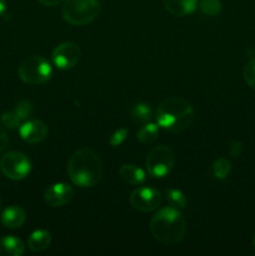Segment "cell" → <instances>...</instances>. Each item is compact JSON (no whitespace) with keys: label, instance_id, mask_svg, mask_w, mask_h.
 Returning a JSON list of instances; mask_svg holds the SVG:
<instances>
[{"label":"cell","instance_id":"cell-1","mask_svg":"<svg viewBox=\"0 0 255 256\" xmlns=\"http://www.w3.org/2000/svg\"><path fill=\"white\" fill-rule=\"evenodd\" d=\"M72 184L79 188H92L102 176V162L99 155L90 148L76 150L70 156L66 168Z\"/></svg>","mask_w":255,"mask_h":256},{"label":"cell","instance_id":"cell-2","mask_svg":"<svg viewBox=\"0 0 255 256\" xmlns=\"http://www.w3.org/2000/svg\"><path fill=\"white\" fill-rule=\"evenodd\" d=\"M150 232L156 242L164 245H175L184 239L186 220L182 210L172 206L162 208L150 220Z\"/></svg>","mask_w":255,"mask_h":256},{"label":"cell","instance_id":"cell-3","mask_svg":"<svg viewBox=\"0 0 255 256\" xmlns=\"http://www.w3.org/2000/svg\"><path fill=\"white\" fill-rule=\"evenodd\" d=\"M194 109L185 99L168 98L162 100L156 110V122L160 128L172 132H182L192 125Z\"/></svg>","mask_w":255,"mask_h":256},{"label":"cell","instance_id":"cell-4","mask_svg":"<svg viewBox=\"0 0 255 256\" xmlns=\"http://www.w3.org/2000/svg\"><path fill=\"white\" fill-rule=\"evenodd\" d=\"M99 0H65L62 15L66 22L75 26H82L94 22L100 14Z\"/></svg>","mask_w":255,"mask_h":256},{"label":"cell","instance_id":"cell-5","mask_svg":"<svg viewBox=\"0 0 255 256\" xmlns=\"http://www.w3.org/2000/svg\"><path fill=\"white\" fill-rule=\"evenodd\" d=\"M18 75L26 84L39 85L50 80L52 75V69L50 62L44 56L32 55L19 65Z\"/></svg>","mask_w":255,"mask_h":256},{"label":"cell","instance_id":"cell-6","mask_svg":"<svg viewBox=\"0 0 255 256\" xmlns=\"http://www.w3.org/2000/svg\"><path fill=\"white\" fill-rule=\"evenodd\" d=\"M146 170L152 178H164L172 170L175 164V154L166 145L152 148L146 156Z\"/></svg>","mask_w":255,"mask_h":256},{"label":"cell","instance_id":"cell-7","mask_svg":"<svg viewBox=\"0 0 255 256\" xmlns=\"http://www.w3.org/2000/svg\"><path fill=\"white\" fill-rule=\"evenodd\" d=\"M0 169L2 174L12 180H22L29 175L32 164L28 156L19 152H9L0 159Z\"/></svg>","mask_w":255,"mask_h":256},{"label":"cell","instance_id":"cell-8","mask_svg":"<svg viewBox=\"0 0 255 256\" xmlns=\"http://www.w3.org/2000/svg\"><path fill=\"white\" fill-rule=\"evenodd\" d=\"M162 202V192H158L154 188H138L130 194V204H132V206L142 212H149L159 209Z\"/></svg>","mask_w":255,"mask_h":256},{"label":"cell","instance_id":"cell-9","mask_svg":"<svg viewBox=\"0 0 255 256\" xmlns=\"http://www.w3.org/2000/svg\"><path fill=\"white\" fill-rule=\"evenodd\" d=\"M80 56H82V50L79 45L72 42H62L52 50V54L55 66L62 70L72 69L79 62Z\"/></svg>","mask_w":255,"mask_h":256},{"label":"cell","instance_id":"cell-10","mask_svg":"<svg viewBox=\"0 0 255 256\" xmlns=\"http://www.w3.org/2000/svg\"><path fill=\"white\" fill-rule=\"evenodd\" d=\"M74 196V189L66 182H56L45 190L44 202L52 208L64 206Z\"/></svg>","mask_w":255,"mask_h":256},{"label":"cell","instance_id":"cell-11","mask_svg":"<svg viewBox=\"0 0 255 256\" xmlns=\"http://www.w3.org/2000/svg\"><path fill=\"white\" fill-rule=\"evenodd\" d=\"M48 125L42 120H29L19 128L20 138L29 144L42 142L48 136Z\"/></svg>","mask_w":255,"mask_h":256},{"label":"cell","instance_id":"cell-12","mask_svg":"<svg viewBox=\"0 0 255 256\" xmlns=\"http://www.w3.org/2000/svg\"><path fill=\"white\" fill-rule=\"evenodd\" d=\"M199 0H162L164 6L174 16H186L195 12Z\"/></svg>","mask_w":255,"mask_h":256},{"label":"cell","instance_id":"cell-13","mask_svg":"<svg viewBox=\"0 0 255 256\" xmlns=\"http://www.w3.org/2000/svg\"><path fill=\"white\" fill-rule=\"evenodd\" d=\"M26 215L25 212L20 206L12 205V206L6 208L2 214V222L4 226L9 229H18L25 222Z\"/></svg>","mask_w":255,"mask_h":256},{"label":"cell","instance_id":"cell-14","mask_svg":"<svg viewBox=\"0 0 255 256\" xmlns=\"http://www.w3.org/2000/svg\"><path fill=\"white\" fill-rule=\"evenodd\" d=\"M119 175L122 182L129 185H142L146 179V174L142 168L134 164H124L119 169Z\"/></svg>","mask_w":255,"mask_h":256},{"label":"cell","instance_id":"cell-15","mask_svg":"<svg viewBox=\"0 0 255 256\" xmlns=\"http://www.w3.org/2000/svg\"><path fill=\"white\" fill-rule=\"evenodd\" d=\"M24 252L25 245L19 238L8 235L0 239V256H20Z\"/></svg>","mask_w":255,"mask_h":256},{"label":"cell","instance_id":"cell-16","mask_svg":"<svg viewBox=\"0 0 255 256\" xmlns=\"http://www.w3.org/2000/svg\"><path fill=\"white\" fill-rule=\"evenodd\" d=\"M52 242V235L48 230L39 229L32 232L29 240H28V248L34 252H44L45 249L50 246Z\"/></svg>","mask_w":255,"mask_h":256},{"label":"cell","instance_id":"cell-17","mask_svg":"<svg viewBox=\"0 0 255 256\" xmlns=\"http://www.w3.org/2000/svg\"><path fill=\"white\" fill-rule=\"evenodd\" d=\"M159 135V125L154 124V122H145L144 126L139 129L136 132V138L142 144H152L155 142Z\"/></svg>","mask_w":255,"mask_h":256},{"label":"cell","instance_id":"cell-18","mask_svg":"<svg viewBox=\"0 0 255 256\" xmlns=\"http://www.w3.org/2000/svg\"><path fill=\"white\" fill-rule=\"evenodd\" d=\"M130 112H132V119L138 122H149L152 119V108L145 102H139V104L134 105Z\"/></svg>","mask_w":255,"mask_h":256},{"label":"cell","instance_id":"cell-19","mask_svg":"<svg viewBox=\"0 0 255 256\" xmlns=\"http://www.w3.org/2000/svg\"><path fill=\"white\" fill-rule=\"evenodd\" d=\"M230 172H232V162L225 158H220L212 162V174L216 179H226Z\"/></svg>","mask_w":255,"mask_h":256},{"label":"cell","instance_id":"cell-20","mask_svg":"<svg viewBox=\"0 0 255 256\" xmlns=\"http://www.w3.org/2000/svg\"><path fill=\"white\" fill-rule=\"evenodd\" d=\"M166 199L170 206L175 208L178 210H182L186 206V198L180 190L169 189L166 192Z\"/></svg>","mask_w":255,"mask_h":256},{"label":"cell","instance_id":"cell-21","mask_svg":"<svg viewBox=\"0 0 255 256\" xmlns=\"http://www.w3.org/2000/svg\"><path fill=\"white\" fill-rule=\"evenodd\" d=\"M199 9L202 14L209 15V16H216L220 14L222 9V5L220 0H200Z\"/></svg>","mask_w":255,"mask_h":256},{"label":"cell","instance_id":"cell-22","mask_svg":"<svg viewBox=\"0 0 255 256\" xmlns=\"http://www.w3.org/2000/svg\"><path fill=\"white\" fill-rule=\"evenodd\" d=\"M14 112H16L18 116L20 118V120H26L30 115L32 114V104L29 100H22L16 104Z\"/></svg>","mask_w":255,"mask_h":256},{"label":"cell","instance_id":"cell-23","mask_svg":"<svg viewBox=\"0 0 255 256\" xmlns=\"http://www.w3.org/2000/svg\"><path fill=\"white\" fill-rule=\"evenodd\" d=\"M244 80L252 90H255V59H252L244 68Z\"/></svg>","mask_w":255,"mask_h":256},{"label":"cell","instance_id":"cell-24","mask_svg":"<svg viewBox=\"0 0 255 256\" xmlns=\"http://www.w3.org/2000/svg\"><path fill=\"white\" fill-rule=\"evenodd\" d=\"M20 118L18 116L16 112L12 110V112H6L2 114V122L4 124L5 128L8 129H15V128L20 126Z\"/></svg>","mask_w":255,"mask_h":256},{"label":"cell","instance_id":"cell-25","mask_svg":"<svg viewBox=\"0 0 255 256\" xmlns=\"http://www.w3.org/2000/svg\"><path fill=\"white\" fill-rule=\"evenodd\" d=\"M128 134H129L128 129H125V128H120V129H118L116 132H112V135L109 139V144L112 145V148L119 146V145H122V142H125V139L128 138Z\"/></svg>","mask_w":255,"mask_h":256},{"label":"cell","instance_id":"cell-26","mask_svg":"<svg viewBox=\"0 0 255 256\" xmlns=\"http://www.w3.org/2000/svg\"><path fill=\"white\" fill-rule=\"evenodd\" d=\"M242 152V144L238 140L232 142V146H230V155L234 158H238Z\"/></svg>","mask_w":255,"mask_h":256},{"label":"cell","instance_id":"cell-27","mask_svg":"<svg viewBox=\"0 0 255 256\" xmlns=\"http://www.w3.org/2000/svg\"><path fill=\"white\" fill-rule=\"evenodd\" d=\"M8 144H9V138H8L6 132L4 128L0 126V152H2L8 146Z\"/></svg>","mask_w":255,"mask_h":256},{"label":"cell","instance_id":"cell-28","mask_svg":"<svg viewBox=\"0 0 255 256\" xmlns=\"http://www.w3.org/2000/svg\"><path fill=\"white\" fill-rule=\"evenodd\" d=\"M39 2H42V5H46V6H55V5L60 4V2H65V0H38Z\"/></svg>","mask_w":255,"mask_h":256},{"label":"cell","instance_id":"cell-29","mask_svg":"<svg viewBox=\"0 0 255 256\" xmlns=\"http://www.w3.org/2000/svg\"><path fill=\"white\" fill-rule=\"evenodd\" d=\"M6 10V2L5 0H0V15L4 14Z\"/></svg>","mask_w":255,"mask_h":256},{"label":"cell","instance_id":"cell-30","mask_svg":"<svg viewBox=\"0 0 255 256\" xmlns=\"http://www.w3.org/2000/svg\"><path fill=\"white\" fill-rule=\"evenodd\" d=\"M252 242H254V246H255V235H254V239H252Z\"/></svg>","mask_w":255,"mask_h":256}]
</instances>
